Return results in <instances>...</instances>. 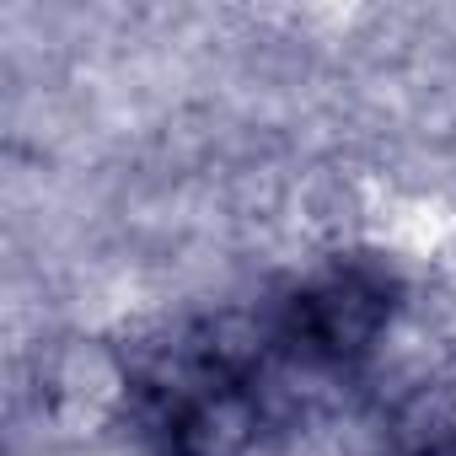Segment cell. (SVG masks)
Masks as SVG:
<instances>
[{"instance_id": "cell-1", "label": "cell", "mask_w": 456, "mask_h": 456, "mask_svg": "<svg viewBox=\"0 0 456 456\" xmlns=\"http://www.w3.org/2000/svg\"><path fill=\"white\" fill-rule=\"evenodd\" d=\"M306 370L269 312L199 317L124 370V413L156 456H242L296 413Z\"/></svg>"}, {"instance_id": "cell-2", "label": "cell", "mask_w": 456, "mask_h": 456, "mask_svg": "<svg viewBox=\"0 0 456 456\" xmlns=\"http://www.w3.org/2000/svg\"><path fill=\"white\" fill-rule=\"evenodd\" d=\"M392 317H397V280L376 258H333L296 290H285L269 312L285 354L306 370V381L354 370L376 349Z\"/></svg>"}, {"instance_id": "cell-3", "label": "cell", "mask_w": 456, "mask_h": 456, "mask_svg": "<svg viewBox=\"0 0 456 456\" xmlns=\"http://www.w3.org/2000/svg\"><path fill=\"white\" fill-rule=\"evenodd\" d=\"M392 456H456V381L413 387L387 424Z\"/></svg>"}]
</instances>
